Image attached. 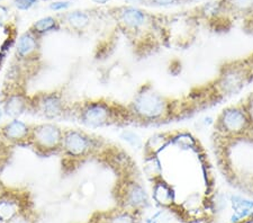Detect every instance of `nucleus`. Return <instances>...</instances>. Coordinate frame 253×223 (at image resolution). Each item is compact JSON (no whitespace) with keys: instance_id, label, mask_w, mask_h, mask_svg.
Here are the masks:
<instances>
[{"instance_id":"nucleus-1","label":"nucleus","mask_w":253,"mask_h":223,"mask_svg":"<svg viewBox=\"0 0 253 223\" xmlns=\"http://www.w3.org/2000/svg\"><path fill=\"white\" fill-rule=\"evenodd\" d=\"M113 15L138 56H148L158 50L159 41L154 38V31H158L159 27L152 15L129 5L116 8Z\"/></svg>"},{"instance_id":"nucleus-2","label":"nucleus","mask_w":253,"mask_h":223,"mask_svg":"<svg viewBox=\"0 0 253 223\" xmlns=\"http://www.w3.org/2000/svg\"><path fill=\"white\" fill-rule=\"evenodd\" d=\"M180 104L159 92L152 85H142L137 89L127 109L133 123H163L180 116Z\"/></svg>"},{"instance_id":"nucleus-3","label":"nucleus","mask_w":253,"mask_h":223,"mask_svg":"<svg viewBox=\"0 0 253 223\" xmlns=\"http://www.w3.org/2000/svg\"><path fill=\"white\" fill-rule=\"evenodd\" d=\"M70 117L90 129L133 123L127 106L104 98L72 104Z\"/></svg>"},{"instance_id":"nucleus-4","label":"nucleus","mask_w":253,"mask_h":223,"mask_svg":"<svg viewBox=\"0 0 253 223\" xmlns=\"http://www.w3.org/2000/svg\"><path fill=\"white\" fill-rule=\"evenodd\" d=\"M105 142L99 136H96L84 130L67 129L63 130V140L61 153L65 162L71 166L80 165L91 157L99 155L100 150L105 148Z\"/></svg>"},{"instance_id":"nucleus-5","label":"nucleus","mask_w":253,"mask_h":223,"mask_svg":"<svg viewBox=\"0 0 253 223\" xmlns=\"http://www.w3.org/2000/svg\"><path fill=\"white\" fill-rule=\"evenodd\" d=\"M63 129L51 122L33 124L31 130L30 147L36 155L42 158H48L60 155L62 148Z\"/></svg>"},{"instance_id":"nucleus-6","label":"nucleus","mask_w":253,"mask_h":223,"mask_svg":"<svg viewBox=\"0 0 253 223\" xmlns=\"http://www.w3.org/2000/svg\"><path fill=\"white\" fill-rule=\"evenodd\" d=\"M116 190L114 193L117 208L143 212L149 208L150 200L148 192L142 182L133 174H126L116 182Z\"/></svg>"},{"instance_id":"nucleus-7","label":"nucleus","mask_w":253,"mask_h":223,"mask_svg":"<svg viewBox=\"0 0 253 223\" xmlns=\"http://www.w3.org/2000/svg\"><path fill=\"white\" fill-rule=\"evenodd\" d=\"M30 112L46 120L65 119L71 114V104L61 91H42L30 97Z\"/></svg>"},{"instance_id":"nucleus-8","label":"nucleus","mask_w":253,"mask_h":223,"mask_svg":"<svg viewBox=\"0 0 253 223\" xmlns=\"http://www.w3.org/2000/svg\"><path fill=\"white\" fill-rule=\"evenodd\" d=\"M2 94L1 109L3 114L11 119H18L24 113L30 112V97L26 94L22 79L10 77Z\"/></svg>"},{"instance_id":"nucleus-9","label":"nucleus","mask_w":253,"mask_h":223,"mask_svg":"<svg viewBox=\"0 0 253 223\" xmlns=\"http://www.w3.org/2000/svg\"><path fill=\"white\" fill-rule=\"evenodd\" d=\"M32 206L30 196L19 189L0 188V223H8Z\"/></svg>"},{"instance_id":"nucleus-10","label":"nucleus","mask_w":253,"mask_h":223,"mask_svg":"<svg viewBox=\"0 0 253 223\" xmlns=\"http://www.w3.org/2000/svg\"><path fill=\"white\" fill-rule=\"evenodd\" d=\"M31 130L32 125L19 119H11L0 127V139L13 148L28 147Z\"/></svg>"},{"instance_id":"nucleus-11","label":"nucleus","mask_w":253,"mask_h":223,"mask_svg":"<svg viewBox=\"0 0 253 223\" xmlns=\"http://www.w3.org/2000/svg\"><path fill=\"white\" fill-rule=\"evenodd\" d=\"M142 213L117 208L96 213L89 223H141Z\"/></svg>"},{"instance_id":"nucleus-12","label":"nucleus","mask_w":253,"mask_h":223,"mask_svg":"<svg viewBox=\"0 0 253 223\" xmlns=\"http://www.w3.org/2000/svg\"><path fill=\"white\" fill-rule=\"evenodd\" d=\"M219 15H231L253 22V0H218Z\"/></svg>"},{"instance_id":"nucleus-13","label":"nucleus","mask_w":253,"mask_h":223,"mask_svg":"<svg viewBox=\"0 0 253 223\" xmlns=\"http://www.w3.org/2000/svg\"><path fill=\"white\" fill-rule=\"evenodd\" d=\"M153 200L162 208H170L174 203V190L162 176L153 179Z\"/></svg>"},{"instance_id":"nucleus-14","label":"nucleus","mask_w":253,"mask_h":223,"mask_svg":"<svg viewBox=\"0 0 253 223\" xmlns=\"http://www.w3.org/2000/svg\"><path fill=\"white\" fill-rule=\"evenodd\" d=\"M90 15L83 10H73L62 15L61 24H64L68 28L75 32H83L90 25Z\"/></svg>"},{"instance_id":"nucleus-15","label":"nucleus","mask_w":253,"mask_h":223,"mask_svg":"<svg viewBox=\"0 0 253 223\" xmlns=\"http://www.w3.org/2000/svg\"><path fill=\"white\" fill-rule=\"evenodd\" d=\"M231 204L234 210L232 217V223H238L243 219L248 218L253 212V201L244 198L240 195H233L231 197Z\"/></svg>"},{"instance_id":"nucleus-16","label":"nucleus","mask_w":253,"mask_h":223,"mask_svg":"<svg viewBox=\"0 0 253 223\" xmlns=\"http://www.w3.org/2000/svg\"><path fill=\"white\" fill-rule=\"evenodd\" d=\"M60 27L61 23L58 18L53 17V16H46V17L36 20L28 31L39 36V38H42L43 35L60 30Z\"/></svg>"},{"instance_id":"nucleus-17","label":"nucleus","mask_w":253,"mask_h":223,"mask_svg":"<svg viewBox=\"0 0 253 223\" xmlns=\"http://www.w3.org/2000/svg\"><path fill=\"white\" fill-rule=\"evenodd\" d=\"M121 139H123L134 148L138 149V148H142L143 145V142L141 140L140 135L136 134V133L133 131H128V130H124V131L121 133Z\"/></svg>"},{"instance_id":"nucleus-18","label":"nucleus","mask_w":253,"mask_h":223,"mask_svg":"<svg viewBox=\"0 0 253 223\" xmlns=\"http://www.w3.org/2000/svg\"><path fill=\"white\" fill-rule=\"evenodd\" d=\"M11 148L13 147H10V145L7 144L5 141L0 139V174L2 173L3 168L6 167L7 162L9 161Z\"/></svg>"},{"instance_id":"nucleus-19","label":"nucleus","mask_w":253,"mask_h":223,"mask_svg":"<svg viewBox=\"0 0 253 223\" xmlns=\"http://www.w3.org/2000/svg\"><path fill=\"white\" fill-rule=\"evenodd\" d=\"M8 223H35V217L32 206L24 210L22 213H19L17 217L14 218L13 220Z\"/></svg>"},{"instance_id":"nucleus-20","label":"nucleus","mask_w":253,"mask_h":223,"mask_svg":"<svg viewBox=\"0 0 253 223\" xmlns=\"http://www.w3.org/2000/svg\"><path fill=\"white\" fill-rule=\"evenodd\" d=\"M238 181H240V187L242 190H246L247 194L253 197V175L243 176L238 178Z\"/></svg>"},{"instance_id":"nucleus-21","label":"nucleus","mask_w":253,"mask_h":223,"mask_svg":"<svg viewBox=\"0 0 253 223\" xmlns=\"http://www.w3.org/2000/svg\"><path fill=\"white\" fill-rule=\"evenodd\" d=\"M39 0H13L15 7L19 10H28L32 7L38 5Z\"/></svg>"},{"instance_id":"nucleus-22","label":"nucleus","mask_w":253,"mask_h":223,"mask_svg":"<svg viewBox=\"0 0 253 223\" xmlns=\"http://www.w3.org/2000/svg\"><path fill=\"white\" fill-rule=\"evenodd\" d=\"M151 6L156 7H170L182 3V0H149Z\"/></svg>"},{"instance_id":"nucleus-23","label":"nucleus","mask_w":253,"mask_h":223,"mask_svg":"<svg viewBox=\"0 0 253 223\" xmlns=\"http://www.w3.org/2000/svg\"><path fill=\"white\" fill-rule=\"evenodd\" d=\"M71 2L70 1H65V0H62V1H54L50 5V9L54 10V11H63L65 9H68L70 7Z\"/></svg>"},{"instance_id":"nucleus-24","label":"nucleus","mask_w":253,"mask_h":223,"mask_svg":"<svg viewBox=\"0 0 253 223\" xmlns=\"http://www.w3.org/2000/svg\"><path fill=\"white\" fill-rule=\"evenodd\" d=\"M129 6H140V5H150L149 0H125Z\"/></svg>"},{"instance_id":"nucleus-25","label":"nucleus","mask_w":253,"mask_h":223,"mask_svg":"<svg viewBox=\"0 0 253 223\" xmlns=\"http://www.w3.org/2000/svg\"><path fill=\"white\" fill-rule=\"evenodd\" d=\"M238 223H253V213H251L250 216H249L248 218L243 219V220H241L240 222Z\"/></svg>"},{"instance_id":"nucleus-26","label":"nucleus","mask_w":253,"mask_h":223,"mask_svg":"<svg viewBox=\"0 0 253 223\" xmlns=\"http://www.w3.org/2000/svg\"><path fill=\"white\" fill-rule=\"evenodd\" d=\"M95 3H98V5H105V3L108 2V0H92Z\"/></svg>"},{"instance_id":"nucleus-27","label":"nucleus","mask_w":253,"mask_h":223,"mask_svg":"<svg viewBox=\"0 0 253 223\" xmlns=\"http://www.w3.org/2000/svg\"><path fill=\"white\" fill-rule=\"evenodd\" d=\"M3 115H5V114H3V112H2V109H1V107H0V120H1L2 119V116Z\"/></svg>"},{"instance_id":"nucleus-28","label":"nucleus","mask_w":253,"mask_h":223,"mask_svg":"<svg viewBox=\"0 0 253 223\" xmlns=\"http://www.w3.org/2000/svg\"><path fill=\"white\" fill-rule=\"evenodd\" d=\"M193 1H197V0H182V2H193Z\"/></svg>"},{"instance_id":"nucleus-29","label":"nucleus","mask_w":253,"mask_h":223,"mask_svg":"<svg viewBox=\"0 0 253 223\" xmlns=\"http://www.w3.org/2000/svg\"><path fill=\"white\" fill-rule=\"evenodd\" d=\"M250 97H251V98H252V99H253V92H252V94H251V95H250Z\"/></svg>"},{"instance_id":"nucleus-30","label":"nucleus","mask_w":253,"mask_h":223,"mask_svg":"<svg viewBox=\"0 0 253 223\" xmlns=\"http://www.w3.org/2000/svg\"><path fill=\"white\" fill-rule=\"evenodd\" d=\"M0 1H2V0H0Z\"/></svg>"}]
</instances>
